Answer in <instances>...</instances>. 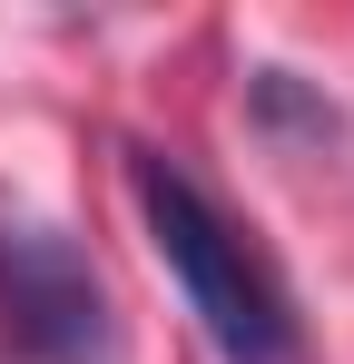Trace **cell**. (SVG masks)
<instances>
[{"label":"cell","mask_w":354,"mask_h":364,"mask_svg":"<svg viewBox=\"0 0 354 364\" xmlns=\"http://www.w3.org/2000/svg\"><path fill=\"white\" fill-rule=\"evenodd\" d=\"M118 158H128V207H138V227L158 246V266L177 276L197 335L217 345V364H305V315H295L276 256L256 246V227H236L217 207V187L177 148L128 138Z\"/></svg>","instance_id":"cell-1"},{"label":"cell","mask_w":354,"mask_h":364,"mask_svg":"<svg viewBox=\"0 0 354 364\" xmlns=\"http://www.w3.org/2000/svg\"><path fill=\"white\" fill-rule=\"evenodd\" d=\"M0 335L30 364H128V325L99 256L40 217H0Z\"/></svg>","instance_id":"cell-2"}]
</instances>
